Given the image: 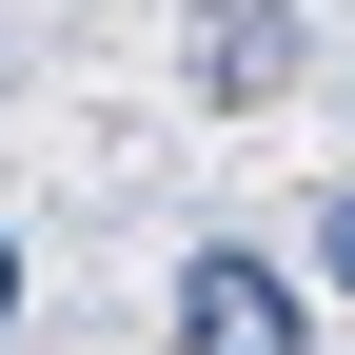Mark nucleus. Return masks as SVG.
<instances>
[{"label":"nucleus","mask_w":355,"mask_h":355,"mask_svg":"<svg viewBox=\"0 0 355 355\" xmlns=\"http://www.w3.org/2000/svg\"><path fill=\"white\" fill-rule=\"evenodd\" d=\"M178 355H316V296H296L257 237H217L198 277H178Z\"/></svg>","instance_id":"nucleus-1"},{"label":"nucleus","mask_w":355,"mask_h":355,"mask_svg":"<svg viewBox=\"0 0 355 355\" xmlns=\"http://www.w3.org/2000/svg\"><path fill=\"white\" fill-rule=\"evenodd\" d=\"M198 79H217V99H277V79H296V20H277V0H217V20H198Z\"/></svg>","instance_id":"nucleus-2"},{"label":"nucleus","mask_w":355,"mask_h":355,"mask_svg":"<svg viewBox=\"0 0 355 355\" xmlns=\"http://www.w3.org/2000/svg\"><path fill=\"white\" fill-rule=\"evenodd\" d=\"M316 277L355 296V178H336V198H316Z\"/></svg>","instance_id":"nucleus-3"},{"label":"nucleus","mask_w":355,"mask_h":355,"mask_svg":"<svg viewBox=\"0 0 355 355\" xmlns=\"http://www.w3.org/2000/svg\"><path fill=\"white\" fill-rule=\"evenodd\" d=\"M0 336H20V237H0Z\"/></svg>","instance_id":"nucleus-4"}]
</instances>
